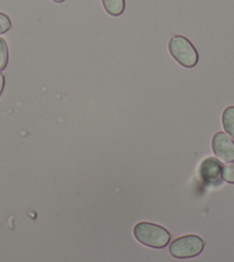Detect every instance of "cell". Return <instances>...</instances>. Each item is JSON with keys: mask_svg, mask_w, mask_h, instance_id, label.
Listing matches in <instances>:
<instances>
[{"mask_svg": "<svg viewBox=\"0 0 234 262\" xmlns=\"http://www.w3.org/2000/svg\"><path fill=\"white\" fill-rule=\"evenodd\" d=\"M133 236L140 244L161 250L170 244L171 233L162 226L151 222H139L133 228Z\"/></svg>", "mask_w": 234, "mask_h": 262, "instance_id": "obj_1", "label": "cell"}, {"mask_svg": "<svg viewBox=\"0 0 234 262\" xmlns=\"http://www.w3.org/2000/svg\"><path fill=\"white\" fill-rule=\"evenodd\" d=\"M169 52L182 67L193 68L199 61L198 51L184 36H172L169 41Z\"/></svg>", "mask_w": 234, "mask_h": 262, "instance_id": "obj_2", "label": "cell"}, {"mask_svg": "<svg viewBox=\"0 0 234 262\" xmlns=\"http://www.w3.org/2000/svg\"><path fill=\"white\" fill-rule=\"evenodd\" d=\"M204 241L198 235H186L172 241L169 246L170 254L176 259H192L202 253Z\"/></svg>", "mask_w": 234, "mask_h": 262, "instance_id": "obj_3", "label": "cell"}, {"mask_svg": "<svg viewBox=\"0 0 234 262\" xmlns=\"http://www.w3.org/2000/svg\"><path fill=\"white\" fill-rule=\"evenodd\" d=\"M201 181L205 185H219L223 181V165L217 158L209 157L201 162L199 168Z\"/></svg>", "mask_w": 234, "mask_h": 262, "instance_id": "obj_4", "label": "cell"}, {"mask_svg": "<svg viewBox=\"0 0 234 262\" xmlns=\"http://www.w3.org/2000/svg\"><path fill=\"white\" fill-rule=\"evenodd\" d=\"M213 151L219 161H234V142L227 134L219 131L213 138Z\"/></svg>", "mask_w": 234, "mask_h": 262, "instance_id": "obj_5", "label": "cell"}, {"mask_svg": "<svg viewBox=\"0 0 234 262\" xmlns=\"http://www.w3.org/2000/svg\"><path fill=\"white\" fill-rule=\"evenodd\" d=\"M105 11L111 16H120L124 13L125 0H102Z\"/></svg>", "mask_w": 234, "mask_h": 262, "instance_id": "obj_6", "label": "cell"}, {"mask_svg": "<svg viewBox=\"0 0 234 262\" xmlns=\"http://www.w3.org/2000/svg\"><path fill=\"white\" fill-rule=\"evenodd\" d=\"M222 121L226 134L234 139V106H228L227 108L224 110Z\"/></svg>", "mask_w": 234, "mask_h": 262, "instance_id": "obj_7", "label": "cell"}, {"mask_svg": "<svg viewBox=\"0 0 234 262\" xmlns=\"http://www.w3.org/2000/svg\"><path fill=\"white\" fill-rule=\"evenodd\" d=\"M8 48L7 43L3 37H0V72H3L4 69H6L8 64Z\"/></svg>", "mask_w": 234, "mask_h": 262, "instance_id": "obj_8", "label": "cell"}, {"mask_svg": "<svg viewBox=\"0 0 234 262\" xmlns=\"http://www.w3.org/2000/svg\"><path fill=\"white\" fill-rule=\"evenodd\" d=\"M223 181L234 184V162H230L223 167Z\"/></svg>", "mask_w": 234, "mask_h": 262, "instance_id": "obj_9", "label": "cell"}, {"mask_svg": "<svg viewBox=\"0 0 234 262\" xmlns=\"http://www.w3.org/2000/svg\"><path fill=\"white\" fill-rule=\"evenodd\" d=\"M12 28V21L8 15L4 13H0V35L6 34L7 31L11 30Z\"/></svg>", "mask_w": 234, "mask_h": 262, "instance_id": "obj_10", "label": "cell"}, {"mask_svg": "<svg viewBox=\"0 0 234 262\" xmlns=\"http://www.w3.org/2000/svg\"><path fill=\"white\" fill-rule=\"evenodd\" d=\"M4 88H5V76L2 73H0V97H2V95H3Z\"/></svg>", "mask_w": 234, "mask_h": 262, "instance_id": "obj_11", "label": "cell"}, {"mask_svg": "<svg viewBox=\"0 0 234 262\" xmlns=\"http://www.w3.org/2000/svg\"><path fill=\"white\" fill-rule=\"evenodd\" d=\"M52 2H54V3H57V4H61V3H63L64 0H52Z\"/></svg>", "mask_w": 234, "mask_h": 262, "instance_id": "obj_12", "label": "cell"}]
</instances>
